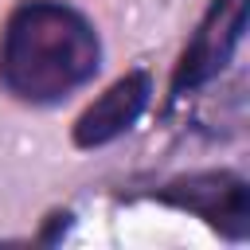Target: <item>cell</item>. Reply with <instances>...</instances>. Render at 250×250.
Returning <instances> with one entry per match:
<instances>
[{
  "label": "cell",
  "instance_id": "7a4b0ae2",
  "mask_svg": "<svg viewBox=\"0 0 250 250\" xmlns=\"http://www.w3.org/2000/svg\"><path fill=\"white\" fill-rule=\"evenodd\" d=\"M152 199L203 219L211 230H219L230 242H242L250 234V188L242 176H234L227 168L176 176V180L160 184L152 191Z\"/></svg>",
  "mask_w": 250,
  "mask_h": 250
},
{
  "label": "cell",
  "instance_id": "6da1fadb",
  "mask_svg": "<svg viewBox=\"0 0 250 250\" xmlns=\"http://www.w3.org/2000/svg\"><path fill=\"white\" fill-rule=\"evenodd\" d=\"M94 23L62 0H23L0 39V82L31 105H51L98 74Z\"/></svg>",
  "mask_w": 250,
  "mask_h": 250
},
{
  "label": "cell",
  "instance_id": "3957f363",
  "mask_svg": "<svg viewBox=\"0 0 250 250\" xmlns=\"http://www.w3.org/2000/svg\"><path fill=\"white\" fill-rule=\"evenodd\" d=\"M242 35H246V0H211V8L203 12L199 27L188 39V47L180 51L168 98L176 102V98H184V94L215 82L230 66Z\"/></svg>",
  "mask_w": 250,
  "mask_h": 250
},
{
  "label": "cell",
  "instance_id": "277c9868",
  "mask_svg": "<svg viewBox=\"0 0 250 250\" xmlns=\"http://www.w3.org/2000/svg\"><path fill=\"white\" fill-rule=\"evenodd\" d=\"M152 98V78L145 70H129L121 74L98 102L86 105V113L74 121V145L78 148H98L117 141L125 129L137 125V117L148 109Z\"/></svg>",
  "mask_w": 250,
  "mask_h": 250
}]
</instances>
